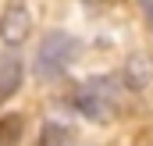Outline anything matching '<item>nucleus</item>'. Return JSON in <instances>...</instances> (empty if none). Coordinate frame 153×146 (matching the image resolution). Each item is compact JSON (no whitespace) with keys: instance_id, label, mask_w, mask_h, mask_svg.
Returning <instances> with one entry per match:
<instances>
[{"instance_id":"nucleus-3","label":"nucleus","mask_w":153,"mask_h":146,"mask_svg":"<svg viewBox=\"0 0 153 146\" xmlns=\"http://www.w3.org/2000/svg\"><path fill=\"white\" fill-rule=\"evenodd\" d=\"M29 32H32V14H29V7H25V4H7L4 14H0V39L7 43V50L18 46V43H25Z\"/></svg>"},{"instance_id":"nucleus-4","label":"nucleus","mask_w":153,"mask_h":146,"mask_svg":"<svg viewBox=\"0 0 153 146\" xmlns=\"http://www.w3.org/2000/svg\"><path fill=\"white\" fill-rule=\"evenodd\" d=\"M22 57L14 54V50H0V104L7 100V96H14L18 93V86H22Z\"/></svg>"},{"instance_id":"nucleus-2","label":"nucleus","mask_w":153,"mask_h":146,"mask_svg":"<svg viewBox=\"0 0 153 146\" xmlns=\"http://www.w3.org/2000/svg\"><path fill=\"white\" fill-rule=\"evenodd\" d=\"M75 57H78V39L53 29V32H46L43 43H39V54H36L32 72H36L39 82H57V78H64V72L71 68Z\"/></svg>"},{"instance_id":"nucleus-1","label":"nucleus","mask_w":153,"mask_h":146,"mask_svg":"<svg viewBox=\"0 0 153 146\" xmlns=\"http://www.w3.org/2000/svg\"><path fill=\"white\" fill-rule=\"evenodd\" d=\"M71 107L89 121H111L121 107V89L114 78H85L71 89Z\"/></svg>"},{"instance_id":"nucleus-5","label":"nucleus","mask_w":153,"mask_h":146,"mask_svg":"<svg viewBox=\"0 0 153 146\" xmlns=\"http://www.w3.org/2000/svg\"><path fill=\"white\" fill-rule=\"evenodd\" d=\"M22 136V118L18 114H4L0 118V146H14Z\"/></svg>"},{"instance_id":"nucleus-7","label":"nucleus","mask_w":153,"mask_h":146,"mask_svg":"<svg viewBox=\"0 0 153 146\" xmlns=\"http://www.w3.org/2000/svg\"><path fill=\"white\" fill-rule=\"evenodd\" d=\"M139 7H143V18H146V25L153 29V0H139Z\"/></svg>"},{"instance_id":"nucleus-6","label":"nucleus","mask_w":153,"mask_h":146,"mask_svg":"<svg viewBox=\"0 0 153 146\" xmlns=\"http://www.w3.org/2000/svg\"><path fill=\"white\" fill-rule=\"evenodd\" d=\"M61 136H68V132H64V128H57V125H46V128H43V136H39V139H43L39 146H61Z\"/></svg>"}]
</instances>
